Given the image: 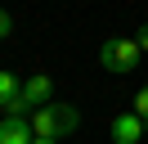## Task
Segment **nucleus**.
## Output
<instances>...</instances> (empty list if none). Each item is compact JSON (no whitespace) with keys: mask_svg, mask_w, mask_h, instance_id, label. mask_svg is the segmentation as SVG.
I'll use <instances>...</instances> for the list:
<instances>
[{"mask_svg":"<svg viewBox=\"0 0 148 144\" xmlns=\"http://www.w3.org/2000/svg\"><path fill=\"white\" fill-rule=\"evenodd\" d=\"M76 126H81V113H76L72 104H45V108L32 113V131H36L40 140H63Z\"/></svg>","mask_w":148,"mask_h":144,"instance_id":"f257e3e1","label":"nucleus"},{"mask_svg":"<svg viewBox=\"0 0 148 144\" xmlns=\"http://www.w3.org/2000/svg\"><path fill=\"white\" fill-rule=\"evenodd\" d=\"M139 54H144V50H139L135 36H108V41L99 45V63L108 72H121V77L139 68Z\"/></svg>","mask_w":148,"mask_h":144,"instance_id":"f03ea898","label":"nucleus"},{"mask_svg":"<svg viewBox=\"0 0 148 144\" xmlns=\"http://www.w3.org/2000/svg\"><path fill=\"white\" fill-rule=\"evenodd\" d=\"M49 95H54V81H49L45 72H36V77L23 81V104H27L32 113H36V108H45V104H54Z\"/></svg>","mask_w":148,"mask_h":144,"instance_id":"7ed1b4c3","label":"nucleus"},{"mask_svg":"<svg viewBox=\"0 0 148 144\" xmlns=\"http://www.w3.org/2000/svg\"><path fill=\"white\" fill-rule=\"evenodd\" d=\"M36 131H32V117H5L0 122V144H32Z\"/></svg>","mask_w":148,"mask_h":144,"instance_id":"20e7f679","label":"nucleus"},{"mask_svg":"<svg viewBox=\"0 0 148 144\" xmlns=\"http://www.w3.org/2000/svg\"><path fill=\"white\" fill-rule=\"evenodd\" d=\"M112 140L117 144H139L144 140V122H139L135 113H117L112 117Z\"/></svg>","mask_w":148,"mask_h":144,"instance_id":"39448f33","label":"nucleus"},{"mask_svg":"<svg viewBox=\"0 0 148 144\" xmlns=\"http://www.w3.org/2000/svg\"><path fill=\"white\" fill-rule=\"evenodd\" d=\"M18 99H23V81L14 72H0V108H14Z\"/></svg>","mask_w":148,"mask_h":144,"instance_id":"423d86ee","label":"nucleus"},{"mask_svg":"<svg viewBox=\"0 0 148 144\" xmlns=\"http://www.w3.org/2000/svg\"><path fill=\"white\" fill-rule=\"evenodd\" d=\"M130 113H135L139 122L148 126V86H139V95H135V108H130Z\"/></svg>","mask_w":148,"mask_h":144,"instance_id":"0eeeda50","label":"nucleus"},{"mask_svg":"<svg viewBox=\"0 0 148 144\" xmlns=\"http://www.w3.org/2000/svg\"><path fill=\"white\" fill-rule=\"evenodd\" d=\"M9 32H14V18L5 14V9H0V41H5V36H9Z\"/></svg>","mask_w":148,"mask_h":144,"instance_id":"6e6552de","label":"nucleus"},{"mask_svg":"<svg viewBox=\"0 0 148 144\" xmlns=\"http://www.w3.org/2000/svg\"><path fill=\"white\" fill-rule=\"evenodd\" d=\"M135 41H139V50H148V23H144V27L135 32Z\"/></svg>","mask_w":148,"mask_h":144,"instance_id":"1a4fd4ad","label":"nucleus"},{"mask_svg":"<svg viewBox=\"0 0 148 144\" xmlns=\"http://www.w3.org/2000/svg\"><path fill=\"white\" fill-rule=\"evenodd\" d=\"M32 144H58V140H40V135H36V140H32Z\"/></svg>","mask_w":148,"mask_h":144,"instance_id":"9d476101","label":"nucleus"}]
</instances>
